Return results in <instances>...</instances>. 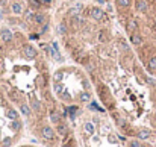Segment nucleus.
I'll list each match as a JSON object with an SVG mask.
<instances>
[{"mask_svg":"<svg viewBox=\"0 0 156 147\" xmlns=\"http://www.w3.org/2000/svg\"><path fill=\"white\" fill-rule=\"evenodd\" d=\"M44 20H46V17H44L42 14H33V21H36V23H44Z\"/></svg>","mask_w":156,"mask_h":147,"instance_id":"obj_8","label":"nucleus"},{"mask_svg":"<svg viewBox=\"0 0 156 147\" xmlns=\"http://www.w3.org/2000/svg\"><path fill=\"white\" fill-rule=\"evenodd\" d=\"M80 9H82V5H76V8H73V9L70 11V12L76 15V14H79V11H80Z\"/></svg>","mask_w":156,"mask_h":147,"instance_id":"obj_14","label":"nucleus"},{"mask_svg":"<svg viewBox=\"0 0 156 147\" xmlns=\"http://www.w3.org/2000/svg\"><path fill=\"white\" fill-rule=\"evenodd\" d=\"M64 100H70V94L68 92H64Z\"/></svg>","mask_w":156,"mask_h":147,"instance_id":"obj_23","label":"nucleus"},{"mask_svg":"<svg viewBox=\"0 0 156 147\" xmlns=\"http://www.w3.org/2000/svg\"><path fill=\"white\" fill-rule=\"evenodd\" d=\"M2 144H3V146H9V144H11V140H9V138H5Z\"/></svg>","mask_w":156,"mask_h":147,"instance_id":"obj_20","label":"nucleus"},{"mask_svg":"<svg viewBox=\"0 0 156 147\" xmlns=\"http://www.w3.org/2000/svg\"><path fill=\"white\" fill-rule=\"evenodd\" d=\"M85 130H86L88 134H92V132H94V126H92L91 123H85Z\"/></svg>","mask_w":156,"mask_h":147,"instance_id":"obj_10","label":"nucleus"},{"mask_svg":"<svg viewBox=\"0 0 156 147\" xmlns=\"http://www.w3.org/2000/svg\"><path fill=\"white\" fill-rule=\"evenodd\" d=\"M50 120L53 123H58L59 121V117H58V114H55V112H50Z\"/></svg>","mask_w":156,"mask_h":147,"instance_id":"obj_12","label":"nucleus"},{"mask_svg":"<svg viewBox=\"0 0 156 147\" xmlns=\"http://www.w3.org/2000/svg\"><path fill=\"white\" fill-rule=\"evenodd\" d=\"M62 147H73V146H71V144H64Z\"/></svg>","mask_w":156,"mask_h":147,"instance_id":"obj_26","label":"nucleus"},{"mask_svg":"<svg viewBox=\"0 0 156 147\" xmlns=\"http://www.w3.org/2000/svg\"><path fill=\"white\" fill-rule=\"evenodd\" d=\"M32 108H33V109H38V108H40V103H38L36 100H33V103H32Z\"/></svg>","mask_w":156,"mask_h":147,"instance_id":"obj_21","label":"nucleus"},{"mask_svg":"<svg viewBox=\"0 0 156 147\" xmlns=\"http://www.w3.org/2000/svg\"><path fill=\"white\" fill-rule=\"evenodd\" d=\"M12 128L15 129V130H17V129H20V121H14V123H12Z\"/></svg>","mask_w":156,"mask_h":147,"instance_id":"obj_19","label":"nucleus"},{"mask_svg":"<svg viewBox=\"0 0 156 147\" xmlns=\"http://www.w3.org/2000/svg\"><path fill=\"white\" fill-rule=\"evenodd\" d=\"M55 91L61 92V91H62V85H61V84H56V86H55Z\"/></svg>","mask_w":156,"mask_h":147,"instance_id":"obj_18","label":"nucleus"},{"mask_svg":"<svg viewBox=\"0 0 156 147\" xmlns=\"http://www.w3.org/2000/svg\"><path fill=\"white\" fill-rule=\"evenodd\" d=\"M117 3H118V6H121V8H127L130 5V0H117Z\"/></svg>","mask_w":156,"mask_h":147,"instance_id":"obj_9","label":"nucleus"},{"mask_svg":"<svg viewBox=\"0 0 156 147\" xmlns=\"http://www.w3.org/2000/svg\"><path fill=\"white\" fill-rule=\"evenodd\" d=\"M21 11H23V8H21L20 3H14L12 5V12L14 14H21Z\"/></svg>","mask_w":156,"mask_h":147,"instance_id":"obj_7","label":"nucleus"},{"mask_svg":"<svg viewBox=\"0 0 156 147\" xmlns=\"http://www.w3.org/2000/svg\"><path fill=\"white\" fill-rule=\"evenodd\" d=\"M21 112H23V114H26V115H29V114H30L29 106H27V105H21Z\"/></svg>","mask_w":156,"mask_h":147,"instance_id":"obj_13","label":"nucleus"},{"mask_svg":"<svg viewBox=\"0 0 156 147\" xmlns=\"http://www.w3.org/2000/svg\"><path fill=\"white\" fill-rule=\"evenodd\" d=\"M6 114H8V117H9V118H12V120H15V118H17V112H15L14 109H9Z\"/></svg>","mask_w":156,"mask_h":147,"instance_id":"obj_11","label":"nucleus"},{"mask_svg":"<svg viewBox=\"0 0 156 147\" xmlns=\"http://www.w3.org/2000/svg\"><path fill=\"white\" fill-rule=\"evenodd\" d=\"M42 3H46V5H48V3H50V2H52V0H41Z\"/></svg>","mask_w":156,"mask_h":147,"instance_id":"obj_25","label":"nucleus"},{"mask_svg":"<svg viewBox=\"0 0 156 147\" xmlns=\"http://www.w3.org/2000/svg\"><path fill=\"white\" fill-rule=\"evenodd\" d=\"M130 43L133 44V46H143V37L139 35L138 32H133V33H130Z\"/></svg>","mask_w":156,"mask_h":147,"instance_id":"obj_3","label":"nucleus"},{"mask_svg":"<svg viewBox=\"0 0 156 147\" xmlns=\"http://www.w3.org/2000/svg\"><path fill=\"white\" fill-rule=\"evenodd\" d=\"M90 15L92 17L94 20H103L105 18V12L99 8H91L90 9Z\"/></svg>","mask_w":156,"mask_h":147,"instance_id":"obj_1","label":"nucleus"},{"mask_svg":"<svg viewBox=\"0 0 156 147\" xmlns=\"http://www.w3.org/2000/svg\"><path fill=\"white\" fill-rule=\"evenodd\" d=\"M130 147H141V146H139V143H138V141H133L132 144H130Z\"/></svg>","mask_w":156,"mask_h":147,"instance_id":"obj_22","label":"nucleus"},{"mask_svg":"<svg viewBox=\"0 0 156 147\" xmlns=\"http://www.w3.org/2000/svg\"><path fill=\"white\" fill-rule=\"evenodd\" d=\"M61 79H62V73H61V71L55 73V80H56V82H59Z\"/></svg>","mask_w":156,"mask_h":147,"instance_id":"obj_16","label":"nucleus"},{"mask_svg":"<svg viewBox=\"0 0 156 147\" xmlns=\"http://www.w3.org/2000/svg\"><path fill=\"white\" fill-rule=\"evenodd\" d=\"M97 2H99V3H105V0H97Z\"/></svg>","mask_w":156,"mask_h":147,"instance_id":"obj_27","label":"nucleus"},{"mask_svg":"<svg viewBox=\"0 0 156 147\" xmlns=\"http://www.w3.org/2000/svg\"><path fill=\"white\" fill-rule=\"evenodd\" d=\"M41 134H42V136L46 138V140H52L55 135H53V130L48 128V126H46V128H42V130H41Z\"/></svg>","mask_w":156,"mask_h":147,"instance_id":"obj_6","label":"nucleus"},{"mask_svg":"<svg viewBox=\"0 0 156 147\" xmlns=\"http://www.w3.org/2000/svg\"><path fill=\"white\" fill-rule=\"evenodd\" d=\"M32 5H35V6H40V2H38V0H32Z\"/></svg>","mask_w":156,"mask_h":147,"instance_id":"obj_24","label":"nucleus"},{"mask_svg":"<svg viewBox=\"0 0 156 147\" xmlns=\"http://www.w3.org/2000/svg\"><path fill=\"white\" fill-rule=\"evenodd\" d=\"M80 100H82V102H86V100H90V94H88V92H84V94H80Z\"/></svg>","mask_w":156,"mask_h":147,"instance_id":"obj_15","label":"nucleus"},{"mask_svg":"<svg viewBox=\"0 0 156 147\" xmlns=\"http://www.w3.org/2000/svg\"><path fill=\"white\" fill-rule=\"evenodd\" d=\"M23 52H24V56H26V58H29V59H33V58L36 56V50L33 49L32 46H26Z\"/></svg>","mask_w":156,"mask_h":147,"instance_id":"obj_4","label":"nucleus"},{"mask_svg":"<svg viewBox=\"0 0 156 147\" xmlns=\"http://www.w3.org/2000/svg\"><path fill=\"white\" fill-rule=\"evenodd\" d=\"M58 31H59V33H65V26H64V24H59Z\"/></svg>","mask_w":156,"mask_h":147,"instance_id":"obj_17","label":"nucleus"},{"mask_svg":"<svg viewBox=\"0 0 156 147\" xmlns=\"http://www.w3.org/2000/svg\"><path fill=\"white\" fill-rule=\"evenodd\" d=\"M0 40L3 41V43H9L12 40V32L9 29H2L0 31Z\"/></svg>","mask_w":156,"mask_h":147,"instance_id":"obj_2","label":"nucleus"},{"mask_svg":"<svg viewBox=\"0 0 156 147\" xmlns=\"http://www.w3.org/2000/svg\"><path fill=\"white\" fill-rule=\"evenodd\" d=\"M136 29H138V23H136V20H135V18H129V20H127V31H129V33H133Z\"/></svg>","mask_w":156,"mask_h":147,"instance_id":"obj_5","label":"nucleus"}]
</instances>
